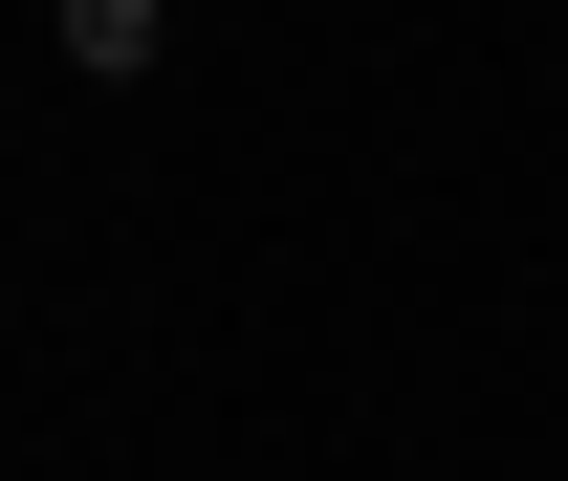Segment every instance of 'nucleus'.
<instances>
[{
    "label": "nucleus",
    "mask_w": 568,
    "mask_h": 481,
    "mask_svg": "<svg viewBox=\"0 0 568 481\" xmlns=\"http://www.w3.org/2000/svg\"><path fill=\"white\" fill-rule=\"evenodd\" d=\"M153 22H175V0H67V67H88V88H132V67H153Z\"/></svg>",
    "instance_id": "1"
}]
</instances>
